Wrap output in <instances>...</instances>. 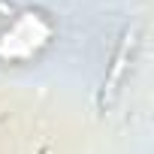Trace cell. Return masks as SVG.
<instances>
[{
  "instance_id": "2",
  "label": "cell",
  "mask_w": 154,
  "mask_h": 154,
  "mask_svg": "<svg viewBox=\"0 0 154 154\" xmlns=\"http://www.w3.org/2000/svg\"><path fill=\"white\" fill-rule=\"evenodd\" d=\"M130 45H133V36H130V33H124L121 48H118V54H115V63H112V69H109V79H106V94H112V91H115V85H118V79H121V72H124V66H127Z\"/></svg>"
},
{
  "instance_id": "1",
  "label": "cell",
  "mask_w": 154,
  "mask_h": 154,
  "mask_svg": "<svg viewBox=\"0 0 154 154\" xmlns=\"http://www.w3.org/2000/svg\"><path fill=\"white\" fill-rule=\"evenodd\" d=\"M45 24H42V18L39 15H33V12H27L24 18H18L15 21V27L3 36L6 42L0 45V54L3 57H24V54H30L45 36H33V30H42Z\"/></svg>"
}]
</instances>
